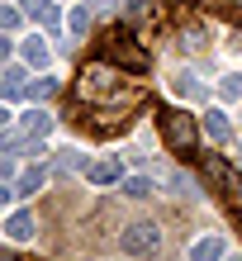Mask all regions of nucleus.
<instances>
[{"mask_svg":"<svg viewBox=\"0 0 242 261\" xmlns=\"http://www.w3.org/2000/svg\"><path fill=\"white\" fill-rule=\"evenodd\" d=\"M104 62L124 67V71H147V48L128 34H104V48H100Z\"/></svg>","mask_w":242,"mask_h":261,"instance_id":"f03ea898","label":"nucleus"},{"mask_svg":"<svg viewBox=\"0 0 242 261\" xmlns=\"http://www.w3.org/2000/svg\"><path fill=\"white\" fill-rule=\"evenodd\" d=\"M200 171H204V180H209L214 190H223V195L237 190V171L219 157V152H204V157H200Z\"/></svg>","mask_w":242,"mask_h":261,"instance_id":"20e7f679","label":"nucleus"},{"mask_svg":"<svg viewBox=\"0 0 242 261\" xmlns=\"http://www.w3.org/2000/svg\"><path fill=\"white\" fill-rule=\"evenodd\" d=\"M176 90H180V95H195V100H204V86L195 81V76H176Z\"/></svg>","mask_w":242,"mask_h":261,"instance_id":"a211bd4d","label":"nucleus"},{"mask_svg":"<svg viewBox=\"0 0 242 261\" xmlns=\"http://www.w3.org/2000/svg\"><path fill=\"white\" fill-rule=\"evenodd\" d=\"M24 19V10H14V5H0V34H5V29H14Z\"/></svg>","mask_w":242,"mask_h":261,"instance_id":"aec40b11","label":"nucleus"},{"mask_svg":"<svg viewBox=\"0 0 242 261\" xmlns=\"http://www.w3.org/2000/svg\"><path fill=\"white\" fill-rule=\"evenodd\" d=\"M10 53H14V48H10V38L0 34V62H10Z\"/></svg>","mask_w":242,"mask_h":261,"instance_id":"412c9836","label":"nucleus"},{"mask_svg":"<svg viewBox=\"0 0 242 261\" xmlns=\"http://www.w3.org/2000/svg\"><path fill=\"white\" fill-rule=\"evenodd\" d=\"M0 261H19V256H10V252H0Z\"/></svg>","mask_w":242,"mask_h":261,"instance_id":"b1692460","label":"nucleus"},{"mask_svg":"<svg viewBox=\"0 0 242 261\" xmlns=\"http://www.w3.org/2000/svg\"><path fill=\"white\" fill-rule=\"evenodd\" d=\"M90 19H95V10H90V5H71V10H67V34L81 38L86 29H90Z\"/></svg>","mask_w":242,"mask_h":261,"instance_id":"4468645a","label":"nucleus"},{"mask_svg":"<svg viewBox=\"0 0 242 261\" xmlns=\"http://www.w3.org/2000/svg\"><path fill=\"white\" fill-rule=\"evenodd\" d=\"M223 252H228V242H223V238H214V233L190 242V261H223Z\"/></svg>","mask_w":242,"mask_h":261,"instance_id":"6e6552de","label":"nucleus"},{"mask_svg":"<svg viewBox=\"0 0 242 261\" xmlns=\"http://www.w3.org/2000/svg\"><path fill=\"white\" fill-rule=\"evenodd\" d=\"M10 124V110H5V105H0V128H5Z\"/></svg>","mask_w":242,"mask_h":261,"instance_id":"5701e85b","label":"nucleus"},{"mask_svg":"<svg viewBox=\"0 0 242 261\" xmlns=\"http://www.w3.org/2000/svg\"><path fill=\"white\" fill-rule=\"evenodd\" d=\"M228 261H242V256H228Z\"/></svg>","mask_w":242,"mask_h":261,"instance_id":"a878e982","label":"nucleus"},{"mask_svg":"<svg viewBox=\"0 0 242 261\" xmlns=\"http://www.w3.org/2000/svg\"><path fill=\"white\" fill-rule=\"evenodd\" d=\"M124 176L128 171H124V162H119V157H100V162L86 166V180H90V186H119Z\"/></svg>","mask_w":242,"mask_h":261,"instance_id":"39448f33","label":"nucleus"},{"mask_svg":"<svg viewBox=\"0 0 242 261\" xmlns=\"http://www.w3.org/2000/svg\"><path fill=\"white\" fill-rule=\"evenodd\" d=\"M119 252H128L133 261H138V256H157V252H162V228H157L152 219L128 223L124 233H119Z\"/></svg>","mask_w":242,"mask_h":261,"instance_id":"7ed1b4c3","label":"nucleus"},{"mask_svg":"<svg viewBox=\"0 0 242 261\" xmlns=\"http://www.w3.org/2000/svg\"><path fill=\"white\" fill-rule=\"evenodd\" d=\"M200 128L214 138V143H228V138H233V124H228V114H223V110H209V114L200 119Z\"/></svg>","mask_w":242,"mask_h":261,"instance_id":"9b49d317","label":"nucleus"},{"mask_svg":"<svg viewBox=\"0 0 242 261\" xmlns=\"http://www.w3.org/2000/svg\"><path fill=\"white\" fill-rule=\"evenodd\" d=\"M24 95H29V100H52V95H57V81H52V76H38V81H29Z\"/></svg>","mask_w":242,"mask_h":261,"instance_id":"f3484780","label":"nucleus"},{"mask_svg":"<svg viewBox=\"0 0 242 261\" xmlns=\"http://www.w3.org/2000/svg\"><path fill=\"white\" fill-rule=\"evenodd\" d=\"M100 5H114V0H100Z\"/></svg>","mask_w":242,"mask_h":261,"instance_id":"393cba45","label":"nucleus"},{"mask_svg":"<svg viewBox=\"0 0 242 261\" xmlns=\"http://www.w3.org/2000/svg\"><path fill=\"white\" fill-rule=\"evenodd\" d=\"M24 90H29L24 67H5L0 71V100H24Z\"/></svg>","mask_w":242,"mask_h":261,"instance_id":"0eeeda50","label":"nucleus"},{"mask_svg":"<svg viewBox=\"0 0 242 261\" xmlns=\"http://www.w3.org/2000/svg\"><path fill=\"white\" fill-rule=\"evenodd\" d=\"M34 233H38V228H34V219H29V214H10V219H5V238H14V242H29Z\"/></svg>","mask_w":242,"mask_h":261,"instance_id":"ddd939ff","label":"nucleus"},{"mask_svg":"<svg viewBox=\"0 0 242 261\" xmlns=\"http://www.w3.org/2000/svg\"><path fill=\"white\" fill-rule=\"evenodd\" d=\"M119 186H124V195H128V199H147V195H152V186H157V180H152V176H124Z\"/></svg>","mask_w":242,"mask_h":261,"instance_id":"2eb2a0df","label":"nucleus"},{"mask_svg":"<svg viewBox=\"0 0 242 261\" xmlns=\"http://www.w3.org/2000/svg\"><path fill=\"white\" fill-rule=\"evenodd\" d=\"M219 95H223V100H228V95L242 100V76H223V81H219Z\"/></svg>","mask_w":242,"mask_h":261,"instance_id":"6ab92c4d","label":"nucleus"},{"mask_svg":"<svg viewBox=\"0 0 242 261\" xmlns=\"http://www.w3.org/2000/svg\"><path fill=\"white\" fill-rule=\"evenodd\" d=\"M19 57H24L29 67H48L52 48H48V38H38V34H34V38H24V43H19Z\"/></svg>","mask_w":242,"mask_h":261,"instance_id":"9d476101","label":"nucleus"},{"mask_svg":"<svg viewBox=\"0 0 242 261\" xmlns=\"http://www.w3.org/2000/svg\"><path fill=\"white\" fill-rule=\"evenodd\" d=\"M86 166H90L86 152H57L52 157V171H86Z\"/></svg>","mask_w":242,"mask_h":261,"instance_id":"dca6fc26","label":"nucleus"},{"mask_svg":"<svg viewBox=\"0 0 242 261\" xmlns=\"http://www.w3.org/2000/svg\"><path fill=\"white\" fill-rule=\"evenodd\" d=\"M19 133L48 138V133H52V114H48V110H24V114H19Z\"/></svg>","mask_w":242,"mask_h":261,"instance_id":"1a4fd4ad","label":"nucleus"},{"mask_svg":"<svg viewBox=\"0 0 242 261\" xmlns=\"http://www.w3.org/2000/svg\"><path fill=\"white\" fill-rule=\"evenodd\" d=\"M162 138L180 157H195V147H200V119H190L185 110H166L162 114Z\"/></svg>","mask_w":242,"mask_h":261,"instance_id":"f257e3e1","label":"nucleus"},{"mask_svg":"<svg viewBox=\"0 0 242 261\" xmlns=\"http://www.w3.org/2000/svg\"><path fill=\"white\" fill-rule=\"evenodd\" d=\"M48 176H52V166H48V162L24 166V171H19V180H14V195H38L43 186H48Z\"/></svg>","mask_w":242,"mask_h":261,"instance_id":"423d86ee","label":"nucleus"},{"mask_svg":"<svg viewBox=\"0 0 242 261\" xmlns=\"http://www.w3.org/2000/svg\"><path fill=\"white\" fill-rule=\"evenodd\" d=\"M19 10L29 14V19H38V24H57V19H62V10H57L52 0H24Z\"/></svg>","mask_w":242,"mask_h":261,"instance_id":"f8f14e48","label":"nucleus"},{"mask_svg":"<svg viewBox=\"0 0 242 261\" xmlns=\"http://www.w3.org/2000/svg\"><path fill=\"white\" fill-rule=\"evenodd\" d=\"M10 204V186H0V209H5Z\"/></svg>","mask_w":242,"mask_h":261,"instance_id":"4be33fe9","label":"nucleus"}]
</instances>
